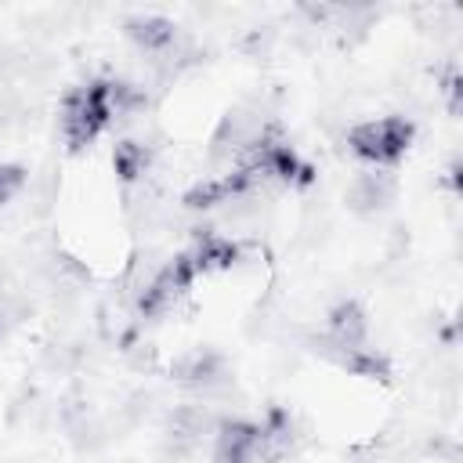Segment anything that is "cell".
I'll use <instances>...</instances> for the list:
<instances>
[{"mask_svg": "<svg viewBox=\"0 0 463 463\" xmlns=\"http://www.w3.org/2000/svg\"><path fill=\"white\" fill-rule=\"evenodd\" d=\"M412 137H416V123L409 116H380V119L354 123L347 130V148L362 163L376 170H391L405 159V152L412 148Z\"/></svg>", "mask_w": 463, "mask_h": 463, "instance_id": "cell-2", "label": "cell"}, {"mask_svg": "<svg viewBox=\"0 0 463 463\" xmlns=\"http://www.w3.org/2000/svg\"><path fill=\"white\" fill-rule=\"evenodd\" d=\"M326 340L333 344H344V347H362L369 344V315L358 300H336L329 311H326Z\"/></svg>", "mask_w": 463, "mask_h": 463, "instance_id": "cell-8", "label": "cell"}, {"mask_svg": "<svg viewBox=\"0 0 463 463\" xmlns=\"http://www.w3.org/2000/svg\"><path fill=\"white\" fill-rule=\"evenodd\" d=\"M29 181V170L22 163H0V206H7Z\"/></svg>", "mask_w": 463, "mask_h": 463, "instance_id": "cell-12", "label": "cell"}, {"mask_svg": "<svg viewBox=\"0 0 463 463\" xmlns=\"http://www.w3.org/2000/svg\"><path fill=\"white\" fill-rule=\"evenodd\" d=\"M112 80H90L61 98V137L72 152L87 148L112 123Z\"/></svg>", "mask_w": 463, "mask_h": 463, "instance_id": "cell-1", "label": "cell"}, {"mask_svg": "<svg viewBox=\"0 0 463 463\" xmlns=\"http://www.w3.org/2000/svg\"><path fill=\"white\" fill-rule=\"evenodd\" d=\"M174 376L192 387H210V383L224 380V358L213 351H192L174 365Z\"/></svg>", "mask_w": 463, "mask_h": 463, "instance_id": "cell-10", "label": "cell"}, {"mask_svg": "<svg viewBox=\"0 0 463 463\" xmlns=\"http://www.w3.org/2000/svg\"><path fill=\"white\" fill-rule=\"evenodd\" d=\"M315 351H318L322 358H329L333 365H340L344 373H351V376H365V380H387V376H391L387 358H383L380 351H373L369 344H362V347H344V344H333V340L318 336V340H315Z\"/></svg>", "mask_w": 463, "mask_h": 463, "instance_id": "cell-6", "label": "cell"}, {"mask_svg": "<svg viewBox=\"0 0 463 463\" xmlns=\"http://www.w3.org/2000/svg\"><path fill=\"white\" fill-rule=\"evenodd\" d=\"M394 195H398V181H394V174H391V170H376V166H369V170H362V174L351 177V184H347V192H344V203H347V210L369 217V213L387 210V206L394 203Z\"/></svg>", "mask_w": 463, "mask_h": 463, "instance_id": "cell-5", "label": "cell"}, {"mask_svg": "<svg viewBox=\"0 0 463 463\" xmlns=\"http://www.w3.org/2000/svg\"><path fill=\"white\" fill-rule=\"evenodd\" d=\"M260 456V423L232 416L213 427V463H253Z\"/></svg>", "mask_w": 463, "mask_h": 463, "instance_id": "cell-4", "label": "cell"}, {"mask_svg": "<svg viewBox=\"0 0 463 463\" xmlns=\"http://www.w3.org/2000/svg\"><path fill=\"white\" fill-rule=\"evenodd\" d=\"M195 279H199V271H195L192 257H188V253H177V257L166 260V264L152 275V282L141 289V297H137V311H141L145 318H163L166 311L177 307V300L192 289Z\"/></svg>", "mask_w": 463, "mask_h": 463, "instance_id": "cell-3", "label": "cell"}, {"mask_svg": "<svg viewBox=\"0 0 463 463\" xmlns=\"http://www.w3.org/2000/svg\"><path fill=\"white\" fill-rule=\"evenodd\" d=\"M148 159H152V152L134 137H123V141L112 145V170L123 184H134L148 170Z\"/></svg>", "mask_w": 463, "mask_h": 463, "instance_id": "cell-11", "label": "cell"}, {"mask_svg": "<svg viewBox=\"0 0 463 463\" xmlns=\"http://www.w3.org/2000/svg\"><path fill=\"white\" fill-rule=\"evenodd\" d=\"M123 36L145 54H166L177 43L181 25L166 14H127L123 18Z\"/></svg>", "mask_w": 463, "mask_h": 463, "instance_id": "cell-7", "label": "cell"}, {"mask_svg": "<svg viewBox=\"0 0 463 463\" xmlns=\"http://www.w3.org/2000/svg\"><path fill=\"white\" fill-rule=\"evenodd\" d=\"M184 253L192 257V264H195L199 275H210V271H224V268H232V264L239 260V242H232V239L221 235V232L203 228V232L195 235V242H192Z\"/></svg>", "mask_w": 463, "mask_h": 463, "instance_id": "cell-9", "label": "cell"}]
</instances>
